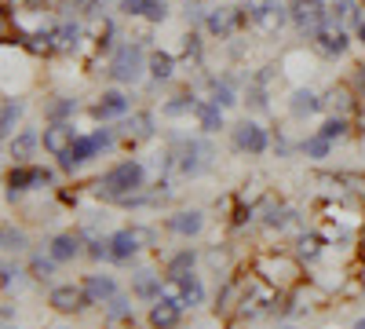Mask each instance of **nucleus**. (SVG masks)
Segmentation results:
<instances>
[{
	"label": "nucleus",
	"instance_id": "1",
	"mask_svg": "<svg viewBox=\"0 0 365 329\" xmlns=\"http://www.w3.org/2000/svg\"><path fill=\"white\" fill-rule=\"evenodd\" d=\"M146 187V168L139 161H120L110 172H103V179L96 183V194L103 201H117V205H128L135 194H143Z\"/></svg>",
	"mask_w": 365,
	"mask_h": 329
},
{
	"label": "nucleus",
	"instance_id": "2",
	"mask_svg": "<svg viewBox=\"0 0 365 329\" xmlns=\"http://www.w3.org/2000/svg\"><path fill=\"white\" fill-rule=\"evenodd\" d=\"M110 146H113V132L110 128H99L91 136H77V143L70 146L63 158H58V168H63V172H77L81 165H88L91 158H99L103 151H110Z\"/></svg>",
	"mask_w": 365,
	"mask_h": 329
},
{
	"label": "nucleus",
	"instance_id": "3",
	"mask_svg": "<svg viewBox=\"0 0 365 329\" xmlns=\"http://www.w3.org/2000/svg\"><path fill=\"white\" fill-rule=\"evenodd\" d=\"M146 70H150V59L143 55L139 44H120V48L110 55V77L120 81V84H135Z\"/></svg>",
	"mask_w": 365,
	"mask_h": 329
},
{
	"label": "nucleus",
	"instance_id": "4",
	"mask_svg": "<svg viewBox=\"0 0 365 329\" xmlns=\"http://www.w3.org/2000/svg\"><path fill=\"white\" fill-rule=\"evenodd\" d=\"M212 161H216L212 143H205V139H182V143H179L175 168H179L182 176H201V172L212 168Z\"/></svg>",
	"mask_w": 365,
	"mask_h": 329
},
{
	"label": "nucleus",
	"instance_id": "5",
	"mask_svg": "<svg viewBox=\"0 0 365 329\" xmlns=\"http://www.w3.org/2000/svg\"><path fill=\"white\" fill-rule=\"evenodd\" d=\"M289 22L299 34H318L329 22V8L325 0H289Z\"/></svg>",
	"mask_w": 365,
	"mask_h": 329
},
{
	"label": "nucleus",
	"instance_id": "6",
	"mask_svg": "<svg viewBox=\"0 0 365 329\" xmlns=\"http://www.w3.org/2000/svg\"><path fill=\"white\" fill-rule=\"evenodd\" d=\"M267 146H270V136H267V128L259 125V121H237L234 125V151H241V154H267Z\"/></svg>",
	"mask_w": 365,
	"mask_h": 329
},
{
	"label": "nucleus",
	"instance_id": "7",
	"mask_svg": "<svg viewBox=\"0 0 365 329\" xmlns=\"http://www.w3.org/2000/svg\"><path fill=\"white\" fill-rule=\"evenodd\" d=\"M73 143H77L73 121H48V128H44V136H41V146H44L51 158H63Z\"/></svg>",
	"mask_w": 365,
	"mask_h": 329
},
{
	"label": "nucleus",
	"instance_id": "8",
	"mask_svg": "<svg viewBox=\"0 0 365 329\" xmlns=\"http://www.w3.org/2000/svg\"><path fill=\"white\" fill-rule=\"evenodd\" d=\"M48 304H51V311H58V315H77V311H84V308H88L84 285H55V289L48 293Z\"/></svg>",
	"mask_w": 365,
	"mask_h": 329
},
{
	"label": "nucleus",
	"instance_id": "9",
	"mask_svg": "<svg viewBox=\"0 0 365 329\" xmlns=\"http://www.w3.org/2000/svg\"><path fill=\"white\" fill-rule=\"evenodd\" d=\"M314 48H318L325 59H336V55H344V51L351 48V37H347V29H344V26L325 22L318 34H314Z\"/></svg>",
	"mask_w": 365,
	"mask_h": 329
},
{
	"label": "nucleus",
	"instance_id": "10",
	"mask_svg": "<svg viewBox=\"0 0 365 329\" xmlns=\"http://www.w3.org/2000/svg\"><path fill=\"white\" fill-rule=\"evenodd\" d=\"M237 22H241V11L237 8H208L205 11V29H208L212 37H220V41H227L234 34Z\"/></svg>",
	"mask_w": 365,
	"mask_h": 329
},
{
	"label": "nucleus",
	"instance_id": "11",
	"mask_svg": "<svg viewBox=\"0 0 365 329\" xmlns=\"http://www.w3.org/2000/svg\"><path fill=\"white\" fill-rule=\"evenodd\" d=\"M139 249L143 246H139V238L132 234V227H120V231L110 234V260L113 263H132Z\"/></svg>",
	"mask_w": 365,
	"mask_h": 329
},
{
	"label": "nucleus",
	"instance_id": "12",
	"mask_svg": "<svg viewBox=\"0 0 365 329\" xmlns=\"http://www.w3.org/2000/svg\"><path fill=\"white\" fill-rule=\"evenodd\" d=\"M84 296H88V304L106 308L113 296H117V282H113V275H88V278H84Z\"/></svg>",
	"mask_w": 365,
	"mask_h": 329
},
{
	"label": "nucleus",
	"instance_id": "13",
	"mask_svg": "<svg viewBox=\"0 0 365 329\" xmlns=\"http://www.w3.org/2000/svg\"><path fill=\"white\" fill-rule=\"evenodd\" d=\"M259 275L270 282V285H289V282H296V263L292 260H285V256H270V260H263L259 263Z\"/></svg>",
	"mask_w": 365,
	"mask_h": 329
},
{
	"label": "nucleus",
	"instance_id": "14",
	"mask_svg": "<svg viewBox=\"0 0 365 329\" xmlns=\"http://www.w3.org/2000/svg\"><path fill=\"white\" fill-rule=\"evenodd\" d=\"M165 227H168L172 234L194 238V234H201V227H205V213H201V208H182V213H172V216L165 220Z\"/></svg>",
	"mask_w": 365,
	"mask_h": 329
},
{
	"label": "nucleus",
	"instance_id": "15",
	"mask_svg": "<svg viewBox=\"0 0 365 329\" xmlns=\"http://www.w3.org/2000/svg\"><path fill=\"white\" fill-rule=\"evenodd\" d=\"M182 322V304H172V300H154L150 304V325L154 329H175Z\"/></svg>",
	"mask_w": 365,
	"mask_h": 329
},
{
	"label": "nucleus",
	"instance_id": "16",
	"mask_svg": "<svg viewBox=\"0 0 365 329\" xmlns=\"http://www.w3.org/2000/svg\"><path fill=\"white\" fill-rule=\"evenodd\" d=\"M48 253H51L58 263H70V260H77V256H81V234H73V231H66V234H55L51 242H48Z\"/></svg>",
	"mask_w": 365,
	"mask_h": 329
},
{
	"label": "nucleus",
	"instance_id": "17",
	"mask_svg": "<svg viewBox=\"0 0 365 329\" xmlns=\"http://www.w3.org/2000/svg\"><path fill=\"white\" fill-rule=\"evenodd\" d=\"M91 113L103 117V121H110V117H125V113H128V99H125V92H113V88H110V92H103L99 103L91 106Z\"/></svg>",
	"mask_w": 365,
	"mask_h": 329
},
{
	"label": "nucleus",
	"instance_id": "18",
	"mask_svg": "<svg viewBox=\"0 0 365 329\" xmlns=\"http://www.w3.org/2000/svg\"><path fill=\"white\" fill-rule=\"evenodd\" d=\"M161 275L158 271H139L135 278H132V293L139 296V300H146V304H154V300H161Z\"/></svg>",
	"mask_w": 365,
	"mask_h": 329
},
{
	"label": "nucleus",
	"instance_id": "19",
	"mask_svg": "<svg viewBox=\"0 0 365 329\" xmlns=\"http://www.w3.org/2000/svg\"><path fill=\"white\" fill-rule=\"evenodd\" d=\"M48 37H51V51H77V44H81V26L63 22V26L48 29Z\"/></svg>",
	"mask_w": 365,
	"mask_h": 329
},
{
	"label": "nucleus",
	"instance_id": "20",
	"mask_svg": "<svg viewBox=\"0 0 365 329\" xmlns=\"http://www.w3.org/2000/svg\"><path fill=\"white\" fill-rule=\"evenodd\" d=\"M194 113H197V121H201V132H220L223 128V106H216L212 99H197L194 103Z\"/></svg>",
	"mask_w": 365,
	"mask_h": 329
},
{
	"label": "nucleus",
	"instance_id": "21",
	"mask_svg": "<svg viewBox=\"0 0 365 329\" xmlns=\"http://www.w3.org/2000/svg\"><path fill=\"white\" fill-rule=\"evenodd\" d=\"M289 110H292L296 117L318 113V110H322V96H318V92H311V88H296L292 99H289Z\"/></svg>",
	"mask_w": 365,
	"mask_h": 329
},
{
	"label": "nucleus",
	"instance_id": "22",
	"mask_svg": "<svg viewBox=\"0 0 365 329\" xmlns=\"http://www.w3.org/2000/svg\"><path fill=\"white\" fill-rule=\"evenodd\" d=\"M37 146H41V136H37V132H19V136H11V139H8V154H11L15 161H22V165H26V158L34 154Z\"/></svg>",
	"mask_w": 365,
	"mask_h": 329
},
{
	"label": "nucleus",
	"instance_id": "23",
	"mask_svg": "<svg viewBox=\"0 0 365 329\" xmlns=\"http://www.w3.org/2000/svg\"><path fill=\"white\" fill-rule=\"evenodd\" d=\"M322 253H325V238H322V234L303 231V234L296 238V256H299V260H307V263H311V260H318Z\"/></svg>",
	"mask_w": 365,
	"mask_h": 329
},
{
	"label": "nucleus",
	"instance_id": "24",
	"mask_svg": "<svg viewBox=\"0 0 365 329\" xmlns=\"http://www.w3.org/2000/svg\"><path fill=\"white\" fill-rule=\"evenodd\" d=\"M194 267H197V253H194V249H179L175 256H168V263H165V275L187 278V275H194Z\"/></svg>",
	"mask_w": 365,
	"mask_h": 329
},
{
	"label": "nucleus",
	"instance_id": "25",
	"mask_svg": "<svg viewBox=\"0 0 365 329\" xmlns=\"http://www.w3.org/2000/svg\"><path fill=\"white\" fill-rule=\"evenodd\" d=\"M125 136L128 139H150V136H154V113H146V110L132 113L125 121Z\"/></svg>",
	"mask_w": 365,
	"mask_h": 329
},
{
	"label": "nucleus",
	"instance_id": "26",
	"mask_svg": "<svg viewBox=\"0 0 365 329\" xmlns=\"http://www.w3.org/2000/svg\"><path fill=\"white\" fill-rule=\"evenodd\" d=\"M73 113H77V99H70V96H55V99L44 106L48 121H73Z\"/></svg>",
	"mask_w": 365,
	"mask_h": 329
},
{
	"label": "nucleus",
	"instance_id": "27",
	"mask_svg": "<svg viewBox=\"0 0 365 329\" xmlns=\"http://www.w3.org/2000/svg\"><path fill=\"white\" fill-rule=\"evenodd\" d=\"M150 77L154 81H172L175 77V59L168 51H150Z\"/></svg>",
	"mask_w": 365,
	"mask_h": 329
},
{
	"label": "nucleus",
	"instance_id": "28",
	"mask_svg": "<svg viewBox=\"0 0 365 329\" xmlns=\"http://www.w3.org/2000/svg\"><path fill=\"white\" fill-rule=\"evenodd\" d=\"M205 304V282L197 275L182 278V308H201Z\"/></svg>",
	"mask_w": 365,
	"mask_h": 329
},
{
	"label": "nucleus",
	"instance_id": "29",
	"mask_svg": "<svg viewBox=\"0 0 365 329\" xmlns=\"http://www.w3.org/2000/svg\"><path fill=\"white\" fill-rule=\"evenodd\" d=\"M19 117H22V103L19 99H4V110H0V136L4 139H11Z\"/></svg>",
	"mask_w": 365,
	"mask_h": 329
},
{
	"label": "nucleus",
	"instance_id": "30",
	"mask_svg": "<svg viewBox=\"0 0 365 329\" xmlns=\"http://www.w3.org/2000/svg\"><path fill=\"white\" fill-rule=\"evenodd\" d=\"M351 92L347 88H329V92L322 96V110H332V113H344V110H351Z\"/></svg>",
	"mask_w": 365,
	"mask_h": 329
},
{
	"label": "nucleus",
	"instance_id": "31",
	"mask_svg": "<svg viewBox=\"0 0 365 329\" xmlns=\"http://www.w3.org/2000/svg\"><path fill=\"white\" fill-rule=\"evenodd\" d=\"M361 19H365V15L354 8V0H336V8L329 11V22H336V26H344V22H354V26H358Z\"/></svg>",
	"mask_w": 365,
	"mask_h": 329
},
{
	"label": "nucleus",
	"instance_id": "32",
	"mask_svg": "<svg viewBox=\"0 0 365 329\" xmlns=\"http://www.w3.org/2000/svg\"><path fill=\"white\" fill-rule=\"evenodd\" d=\"M212 103L223 106V110H230V106L237 103V92H234V81H230V77H223V81L212 84Z\"/></svg>",
	"mask_w": 365,
	"mask_h": 329
},
{
	"label": "nucleus",
	"instance_id": "33",
	"mask_svg": "<svg viewBox=\"0 0 365 329\" xmlns=\"http://www.w3.org/2000/svg\"><path fill=\"white\" fill-rule=\"evenodd\" d=\"M55 263H58V260H55L51 253H48V256H44V253H37L34 260H29V275H34L37 282H51V275H55Z\"/></svg>",
	"mask_w": 365,
	"mask_h": 329
},
{
	"label": "nucleus",
	"instance_id": "34",
	"mask_svg": "<svg viewBox=\"0 0 365 329\" xmlns=\"http://www.w3.org/2000/svg\"><path fill=\"white\" fill-rule=\"evenodd\" d=\"M263 223H267L270 231H282V227L296 223V213H292V208H282V205H270L267 216H263Z\"/></svg>",
	"mask_w": 365,
	"mask_h": 329
},
{
	"label": "nucleus",
	"instance_id": "35",
	"mask_svg": "<svg viewBox=\"0 0 365 329\" xmlns=\"http://www.w3.org/2000/svg\"><path fill=\"white\" fill-rule=\"evenodd\" d=\"M329 151H332V139H325L322 132H318V136H311V139H303V154L314 158V161L329 158Z\"/></svg>",
	"mask_w": 365,
	"mask_h": 329
},
{
	"label": "nucleus",
	"instance_id": "36",
	"mask_svg": "<svg viewBox=\"0 0 365 329\" xmlns=\"http://www.w3.org/2000/svg\"><path fill=\"white\" fill-rule=\"evenodd\" d=\"M0 242H4V249H8V253H22V249L29 246V238H26V231H22V227H11V223H8V227H4V234H0Z\"/></svg>",
	"mask_w": 365,
	"mask_h": 329
},
{
	"label": "nucleus",
	"instance_id": "37",
	"mask_svg": "<svg viewBox=\"0 0 365 329\" xmlns=\"http://www.w3.org/2000/svg\"><path fill=\"white\" fill-rule=\"evenodd\" d=\"M347 128H351V125H347V117H344V113H332L329 121L322 125V136H325V139H344Z\"/></svg>",
	"mask_w": 365,
	"mask_h": 329
},
{
	"label": "nucleus",
	"instance_id": "38",
	"mask_svg": "<svg viewBox=\"0 0 365 329\" xmlns=\"http://www.w3.org/2000/svg\"><path fill=\"white\" fill-rule=\"evenodd\" d=\"M106 315H110V318H117V322H128V318H132V300H128V296H120V293H117L113 300L106 304Z\"/></svg>",
	"mask_w": 365,
	"mask_h": 329
},
{
	"label": "nucleus",
	"instance_id": "39",
	"mask_svg": "<svg viewBox=\"0 0 365 329\" xmlns=\"http://www.w3.org/2000/svg\"><path fill=\"white\" fill-rule=\"evenodd\" d=\"M194 103H197V99H190V96H175V99H168V103H165V117H182V113H194Z\"/></svg>",
	"mask_w": 365,
	"mask_h": 329
},
{
	"label": "nucleus",
	"instance_id": "40",
	"mask_svg": "<svg viewBox=\"0 0 365 329\" xmlns=\"http://www.w3.org/2000/svg\"><path fill=\"white\" fill-rule=\"evenodd\" d=\"M161 296H165V300H172V304H182V278L165 275V282H161Z\"/></svg>",
	"mask_w": 365,
	"mask_h": 329
},
{
	"label": "nucleus",
	"instance_id": "41",
	"mask_svg": "<svg viewBox=\"0 0 365 329\" xmlns=\"http://www.w3.org/2000/svg\"><path fill=\"white\" fill-rule=\"evenodd\" d=\"M19 278H22V267L19 263H4V267H0V282H4V289H11V285H19Z\"/></svg>",
	"mask_w": 365,
	"mask_h": 329
},
{
	"label": "nucleus",
	"instance_id": "42",
	"mask_svg": "<svg viewBox=\"0 0 365 329\" xmlns=\"http://www.w3.org/2000/svg\"><path fill=\"white\" fill-rule=\"evenodd\" d=\"M143 19H150V22H165V19H168V4H165V0H150L146 11H143Z\"/></svg>",
	"mask_w": 365,
	"mask_h": 329
},
{
	"label": "nucleus",
	"instance_id": "43",
	"mask_svg": "<svg viewBox=\"0 0 365 329\" xmlns=\"http://www.w3.org/2000/svg\"><path fill=\"white\" fill-rule=\"evenodd\" d=\"M70 8L81 15H103V0H70Z\"/></svg>",
	"mask_w": 365,
	"mask_h": 329
},
{
	"label": "nucleus",
	"instance_id": "44",
	"mask_svg": "<svg viewBox=\"0 0 365 329\" xmlns=\"http://www.w3.org/2000/svg\"><path fill=\"white\" fill-rule=\"evenodd\" d=\"M132 234L139 238V246H143V249H150V246L158 242V231H154V227H143V223H135V227H132Z\"/></svg>",
	"mask_w": 365,
	"mask_h": 329
},
{
	"label": "nucleus",
	"instance_id": "45",
	"mask_svg": "<svg viewBox=\"0 0 365 329\" xmlns=\"http://www.w3.org/2000/svg\"><path fill=\"white\" fill-rule=\"evenodd\" d=\"M205 263L212 267V271H223V267H227V249H220V246L208 249V253H205Z\"/></svg>",
	"mask_w": 365,
	"mask_h": 329
},
{
	"label": "nucleus",
	"instance_id": "46",
	"mask_svg": "<svg viewBox=\"0 0 365 329\" xmlns=\"http://www.w3.org/2000/svg\"><path fill=\"white\" fill-rule=\"evenodd\" d=\"M146 4H150V0H120V11H125V15H143Z\"/></svg>",
	"mask_w": 365,
	"mask_h": 329
},
{
	"label": "nucleus",
	"instance_id": "47",
	"mask_svg": "<svg viewBox=\"0 0 365 329\" xmlns=\"http://www.w3.org/2000/svg\"><path fill=\"white\" fill-rule=\"evenodd\" d=\"M187 59H201V41H197L194 34L187 37Z\"/></svg>",
	"mask_w": 365,
	"mask_h": 329
},
{
	"label": "nucleus",
	"instance_id": "48",
	"mask_svg": "<svg viewBox=\"0 0 365 329\" xmlns=\"http://www.w3.org/2000/svg\"><path fill=\"white\" fill-rule=\"evenodd\" d=\"M358 37H361V44H365V19L358 22Z\"/></svg>",
	"mask_w": 365,
	"mask_h": 329
},
{
	"label": "nucleus",
	"instance_id": "49",
	"mask_svg": "<svg viewBox=\"0 0 365 329\" xmlns=\"http://www.w3.org/2000/svg\"><path fill=\"white\" fill-rule=\"evenodd\" d=\"M351 329H365V318H358V322H354V325H351Z\"/></svg>",
	"mask_w": 365,
	"mask_h": 329
},
{
	"label": "nucleus",
	"instance_id": "50",
	"mask_svg": "<svg viewBox=\"0 0 365 329\" xmlns=\"http://www.w3.org/2000/svg\"><path fill=\"white\" fill-rule=\"evenodd\" d=\"M282 329H296V325H282Z\"/></svg>",
	"mask_w": 365,
	"mask_h": 329
},
{
	"label": "nucleus",
	"instance_id": "51",
	"mask_svg": "<svg viewBox=\"0 0 365 329\" xmlns=\"http://www.w3.org/2000/svg\"><path fill=\"white\" fill-rule=\"evenodd\" d=\"M325 329H336V325H325Z\"/></svg>",
	"mask_w": 365,
	"mask_h": 329
},
{
	"label": "nucleus",
	"instance_id": "52",
	"mask_svg": "<svg viewBox=\"0 0 365 329\" xmlns=\"http://www.w3.org/2000/svg\"><path fill=\"white\" fill-rule=\"evenodd\" d=\"M4 329H15V325H4Z\"/></svg>",
	"mask_w": 365,
	"mask_h": 329
}]
</instances>
